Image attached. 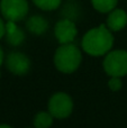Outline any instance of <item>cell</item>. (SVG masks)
I'll use <instances>...</instances> for the list:
<instances>
[{
    "instance_id": "cell-3",
    "label": "cell",
    "mask_w": 127,
    "mask_h": 128,
    "mask_svg": "<svg viewBox=\"0 0 127 128\" xmlns=\"http://www.w3.org/2000/svg\"><path fill=\"white\" fill-rule=\"evenodd\" d=\"M102 65L109 76H125L127 75V52L124 50L108 52Z\"/></svg>"
},
{
    "instance_id": "cell-5",
    "label": "cell",
    "mask_w": 127,
    "mask_h": 128,
    "mask_svg": "<svg viewBox=\"0 0 127 128\" xmlns=\"http://www.w3.org/2000/svg\"><path fill=\"white\" fill-rule=\"evenodd\" d=\"M0 10L4 18L17 22L27 16L28 2L27 0H1Z\"/></svg>"
},
{
    "instance_id": "cell-4",
    "label": "cell",
    "mask_w": 127,
    "mask_h": 128,
    "mask_svg": "<svg viewBox=\"0 0 127 128\" xmlns=\"http://www.w3.org/2000/svg\"><path fill=\"white\" fill-rule=\"evenodd\" d=\"M48 111L58 119L68 118L73 111V100L65 92L54 93L48 101Z\"/></svg>"
},
{
    "instance_id": "cell-16",
    "label": "cell",
    "mask_w": 127,
    "mask_h": 128,
    "mask_svg": "<svg viewBox=\"0 0 127 128\" xmlns=\"http://www.w3.org/2000/svg\"><path fill=\"white\" fill-rule=\"evenodd\" d=\"M4 52H2V48L0 47V66H1V64L4 63Z\"/></svg>"
},
{
    "instance_id": "cell-14",
    "label": "cell",
    "mask_w": 127,
    "mask_h": 128,
    "mask_svg": "<svg viewBox=\"0 0 127 128\" xmlns=\"http://www.w3.org/2000/svg\"><path fill=\"white\" fill-rule=\"evenodd\" d=\"M108 86L112 91H119L123 86V82H122L120 76H110L109 81H108Z\"/></svg>"
},
{
    "instance_id": "cell-11",
    "label": "cell",
    "mask_w": 127,
    "mask_h": 128,
    "mask_svg": "<svg viewBox=\"0 0 127 128\" xmlns=\"http://www.w3.org/2000/svg\"><path fill=\"white\" fill-rule=\"evenodd\" d=\"M53 116L50 111H40L34 117V127L35 128H50L53 124Z\"/></svg>"
},
{
    "instance_id": "cell-1",
    "label": "cell",
    "mask_w": 127,
    "mask_h": 128,
    "mask_svg": "<svg viewBox=\"0 0 127 128\" xmlns=\"http://www.w3.org/2000/svg\"><path fill=\"white\" fill-rule=\"evenodd\" d=\"M114 36L107 25L88 30L82 38V50L91 56H102L112 51Z\"/></svg>"
},
{
    "instance_id": "cell-2",
    "label": "cell",
    "mask_w": 127,
    "mask_h": 128,
    "mask_svg": "<svg viewBox=\"0 0 127 128\" xmlns=\"http://www.w3.org/2000/svg\"><path fill=\"white\" fill-rule=\"evenodd\" d=\"M82 62V54L78 46L70 44H61L54 54V64L62 73H73Z\"/></svg>"
},
{
    "instance_id": "cell-9",
    "label": "cell",
    "mask_w": 127,
    "mask_h": 128,
    "mask_svg": "<svg viewBox=\"0 0 127 128\" xmlns=\"http://www.w3.org/2000/svg\"><path fill=\"white\" fill-rule=\"evenodd\" d=\"M6 40L11 46H19L25 40V34L22 28L16 25V22L7 20L6 22Z\"/></svg>"
},
{
    "instance_id": "cell-18",
    "label": "cell",
    "mask_w": 127,
    "mask_h": 128,
    "mask_svg": "<svg viewBox=\"0 0 127 128\" xmlns=\"http://www.w3.org/2000/svg\"><path fill=\"white\" fill-rule=\"evenodd\" d=\"M34 128H35V127H34Z\"/></svg>"
},
{
    "instance_id": "cell-7",
    "label": "cell",
    "mask_w": 127,
    "mask_h": 128,
    "mask_svg": "<svg viewBox=\"0 0 127 128\" xmlns=\"http://www.w3.org/2000/svg\"><path fill=\"white\" fill-rule=\"evenodd\" d=\"M54 35L60 44H70L73 43L78 35L76 26L70 19H61L56 22L54 28Z\"/></svg>"
},
{
    "instance_id": "cell-15",
    "label": "cell",
    "mask_w": 127,
    "mask_h": 128,
    "mask_svg": "<svg viewBox=\"0 0 127 128\" xmlns=\"http://www.w3.org/2000/svg\"><path fill=\"white\" fill-rule=\"evenodd\" d=\"M6 34V24L4 22V20L0 18V40Z\"/></svg>"
},
{
    "instance_id": "cell-13",
    "label": "cell",
    "mask_w": 127,
    "mask_h": 128,
    "mask_svg": "<svg viewBox=\"0 0 127 128\" xmlns=\"http://www.w3.org/2000/svg\"><path fill=\"white\" fill-rule=\"evenodd\" d=\"M62 0H33L34 4L45 11L55 10L60 7Z\"/></svg>"
},
{
    "instance_id": "cell-12",
    "label": "cell",
    "mask_w": 127,
    "mask_h": 128,
    "mask_svg": "<svg viewBox=\"0 0 127 128\" xmlns=\"http://www.w3.org/2000/svg\"><path fill=\"white\" fill-rule=\"evenodd\" d=\"M92 6L99 12H110L117 6L118 0H91Z\"/></svg>"
},
{
    "instance_id": "cell-8",
    "label": "cell",
    "mask_w": 127,
    "mask_h": 128,
    "mask_svg": "<svg viewBox=\"0 0 127 128\" xmlns=\"http://www.w3.org/2000/svg\"><path fill=\"white\" fill-rule=\"evenodd\" d=\"M107 27L112 32H119L127 25V14L123 9H114L107 18Z\"/></svg>"
},
{
    "instance_id": "cell-6",
    "label": "cell",
    "mask_w": 127,
    "mask_h": 128,
    "mask_svg": "<svg viewBox=\"0 0 127 128\" xmlns=\"http://www.w3.org/2000/svg\"><path fill=\"white\" fill-rule=\"evenodd\" d=\"M6 66L12 74L25 75L30 68V60L20 52H11L6 58Z\"/></svg>"
},
{
    "instance_id": "cell-10",
    "label": "cell",
    "mask_w": 127,
    "mask_h": 128,
    "mask_svg": "<svg viewBox=\"0 0 127 128\" xmlns=\"http://www.w3.org/2000/svg\"><path fill=\"white\" fill-rule=\"evenodd\" d=\"M26 27L29 33L34 35H43L48 28V22L42 16H32L26 22Z\"/></svg>"
},
{
    "instance_id": "cell-17",
    "label": "cell",
    "mask_w": 127,
    "mask_h": 128,
    "mask_svg": "<svg viewBox=\"0 0 127 128\" xmlns=\"http://www.w3.org/2000/svg\"><path fill=\"white\" fill-rule=\"evenodd\" d=\"M0 128H12V127L8 126V125H0Z\"/></svg>"
}]
</instances>
